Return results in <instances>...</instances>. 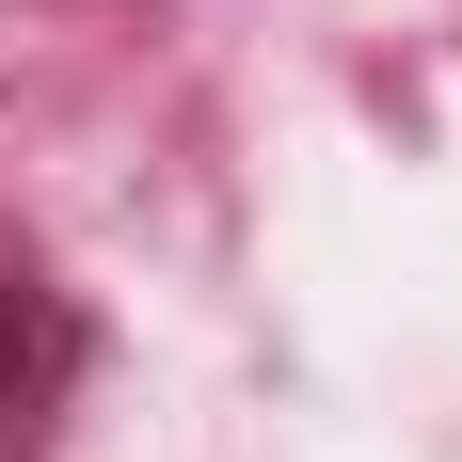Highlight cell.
<instances>
[{"mask_svg":"<svg viewBox=\"0 0 462 462\" xmlns=\"http://www.w3.org/2000/svg\"><path fill=\"white\" fill-rule=\"evenodd\" d=\"M64 383H80V319H64L48 287H16V272H0V462H32V447H48Z\"/></svg>","mask_w":462,"mask_h":462,"instance_id":"obj_1","label":"cell"}]
</instances>
